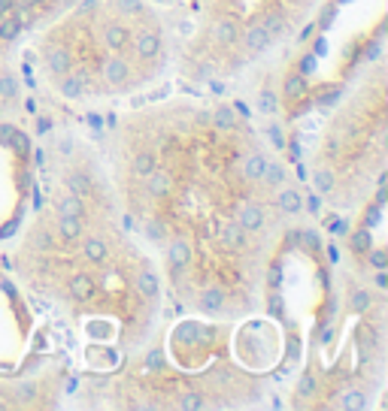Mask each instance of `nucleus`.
Wrapping results in <instances>:
<instances>
[{
	"label": "nucleus",
	"mask_w": 388,
	"mask_h": 411,
	"mask_svg": "<svg viewBox=\"0 0 388 411\" xmlns=\"http://www.w3.org/2000/svg\"><path fill=\"white\" fill-rule=\"evenodd\" d=\"M94 146L170 308L206 321L267 315L310 197L258 115L230 91H183L112 112Z\"/></svg>",
	"instance_id": "1"
},
{
	"label": "nucleus",
	"mask_w": 388,
	"mask_h": 411,
	"mask_svg": "<svg viewBox=\"0 0 388 411\" xmlns=\"http://www.w3.org/2000/svg\"><path fill=\"white\" fill-rule=\"evenodd\" d=\"M12 272L82 348L85 375L106 372L167 317L158 263L130 230L92 137L49 133L37 203L12 248Z\"/></svg>",
	"instance_id": "2"
},
{
	"label": "nucleus",
	"mask_w": 388,
	"mask_h": 411,
	"mask_svg": "<svg viewBox=\"0 0 388 411\" xmlns=\"http://www.w3.org/2000/svg\"><path fill=\"white\" fill-rule=\"evenodd\" d=\"M173 10L158 0H73L24 49V76L49 100L97 109L173 82Z\"/></svg>",
	"instance_id": "3"
},
{
	"label": "nucleus",
	"mask_w": 388,
	"mask_h": 411,
	"mask_svg": "<svg viewBox=\"0 0 388 411\" xmlns=\"http://www.w3.org/2000/svg\"><path fill=\"white\" fill-rule=\"evenodd\" d=\"M276 375L243 348V321L179 315L137 354L73 387L82 408H255L270 396Z\"/></svg>",
	"instance_id": "4"
},
{
	"label": "nucleus",
	"mask_w": 388,
	"mask_h": 411,
	"mask_svg": "<svg viewBox=\"0 0 388 411\" xmlns=\"http://www.w3.org/2000/svg\"><path fill=\"white\" fill-rule=\"evenodd\" d=\"M382 245L355 236L331 263L312 317L310 357L288 387L294 408H367L385 381Z\"/></svg>",
	"instance_id": "5"
},
{
	"label": "nucleus",
	"mask_w": 388,
	"mask_h": 411,
	"mask_svg": "<svg viewBox=\"0 0 388 411\" xmlns=\"http://www.w3.org/2000/svg\"><path fill=\"white\" fill-rule=\"evenodd\" d=\"M334 0H179L173 10V82L183 91H230L285 52Z\"/></svg>",
	"instance_id": "6"
},
{
	"label": "nucleus",
	"mask_w": 388,
	"mask_h": 411,
	"mask_svg": "<svg viewBox=\"0 0 388 411\" xmlns=\"http://www.w3.org/2000/svg\"><path fill=\"white\" fill-rule=\"evenodd\" d=\"M388 170V61L385 52L355 70L301 164L310 203L340 221H367L382 203Z\"/></svg>",
	"instance_id": "7"
},
{
	"label": "nucleus",
	"mask_w": 388,
	"mask_h": 411,
	"mask_svg": "<svg viewBox=\"0 0 388 411\" xmlns=\"http://www.w3.org/2000/svg\"><path fill=\"white\" fill-rule=\"evenodd\" d=\"M73 0H0V124L22 115L24 106V49Z\"/></svg>",
	"instance_id": "8"
},
{
	"label": "nucleus",
	"mask_w": 388,
	"mask_h": 411,
	"mask_svg": "<svg viewBox=\"0 0 388 411\" xmlns=\"http://www.w3.org/2000/svg\"><path fill=\"white\" fill-rule=\"evenodd\" d=\"M158 3H164V6H176L179 0H158Z\"/></svg>",
	"instance_id": "9"
}]
</instances>
